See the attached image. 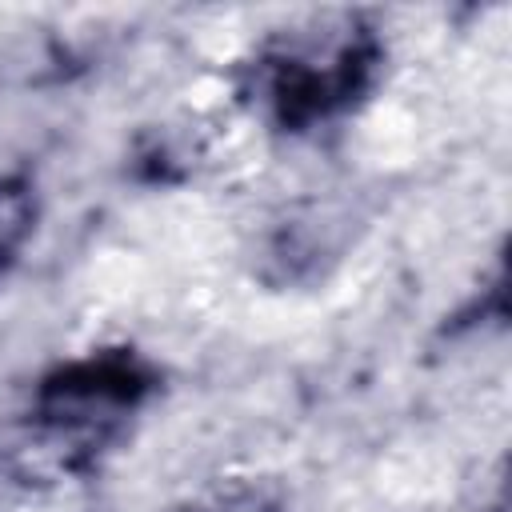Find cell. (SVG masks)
<instances>
[{"instance_id":"obj_2","label":"cell","mask_w":512,"mask_h":512,"mask_svg":"<svg viewBox=\"0 0 512 512\" xmlns=\"http://www.w3.org/2000/svg\"><path fill=\"white\" fill-rule=\"evenodd\" d=\"M380 68V28L364 12H324L268 32L240 64V92L272 128L312 132L352 112Z\"/></svg>"},{"instance_id":"obj_4","label":"cell","mask_w":512,"mask_h":512,"mask_svg":"<svg viewBox=\"0 0 512 512\" xmlns=\"http://www.w3.org/2000/svg\"><path fill=\"white\" fill-rule=\"evenodd\" d=\"M168 512H288V492L272 480H220Z\"/></svg>"},{"instance_id":"obj_1","label":"cell","mask_w":512,"mask_h":512,"mask_svg":"<svg viewBox=\"0 0 512 512\" xmlns=\"http://www.w3.org/2000/svg\"><path fill=\"white\" fill-rule=\"evenodd\" d=\"M160 372L136 348H92L48 368L20 412L0 472L20 488H52L96 472L144 412Z\"/></svg>"},{"instance_id":"obj_3","label":"cell","mask_w":512,"mask_h":512,"mask_svg":"<svg viewBox=\"0 0 512 512\" xmlns=\"http://www.w3.org/2000/svg\"><path fill=\"white\" fill-rule=\"evenodd\" d=\"M40 220V192L24 172H0V280L24 256Z\"/></svg>"}]
</instances>
